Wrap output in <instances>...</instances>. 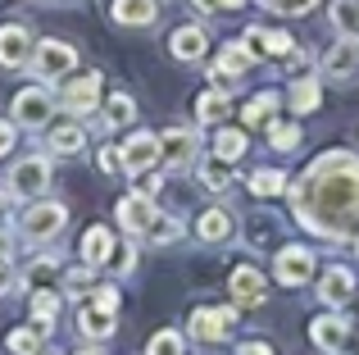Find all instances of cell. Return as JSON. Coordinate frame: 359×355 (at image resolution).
Here are the masks:
<instances>
[{"mask_svg":"<svg viewBox=\"0 0 359 355\" xmlns=\"http://www.w3.org/2000/svg\"><path fill=\"white\" fill-rule=\"evenodd\" d=\"M291 210L309 232L341 241L359 223V160L351 151H327L291 187Z\"/></svg>","mask_w":359,"mask_h":355,"instance_id":"1","label":"cell"},{"mask_svg":"<svg viewBox=\"0 0 359 355\" xmlns=\"http://www.w3.org/2000/svg\"><path fill=\"white\" fill-rule=\"evenodd\" d=\"M118 328V292L114 287H96L87 292V301L78 305V333L91 342H105Z\"/></svg>","mask_w":359,"mask_h":355,"instance_id":"2","label":"cell"},{"mask_svg":"<svg viewBox=\"0 0 359 355\" xmlns=\"http://www.w3.org/2000/svg\"><path fill=\"white\" fill-rule=\"evenodd\" d=\"M78 69V46L60 41V36H41L32 46V73L41 82H55V78H69Z\"/></svg>","mask_w":359,"mask_h":355,"instance_id":"3","label":"cell"},{"mask_svg":"<svg viewBox=\"0 0 359 355\" xmlns=\"http://www.w3.org/2000/svg\"><path fill=\"white\" fill-rule=\"evenodd\" d=\"M64 223H69V210H64L60 201H46V196H36V201L23 210L18 228H23V237H27V241H55Z\"/></svg>","mask_w":359,"mask_h":355,"instance_id":"4","label":"cell"},{"mask_svg":"<svg viewBox=\"0 0 359 355\" xmlns=\"http://www.w3.org/2000/svg\"><path fill=\"white\" fill-rule=\"evenodd\" d=\"M5 187L18 201H36L41 192H50V160H46V155H23V160H14Z\"/></svg>","mask_w":359,"mask_h":355,"instance_id":"5","label":"cell"},{"mask_svg":"<svg viewBox=\"0 0 359 355\" xmlns=\"http://www.w3.org/2000/svg\"><path fill=\"white\" fill-rule=\"evenodd\" d=\"M314 250L309 246H282L278 260H273V278H278L282 287H305L309 278H314Z\"/></svg>","mask_w":359,"mask_h":355,"instance_id":"6","label":"cell"},{"mask_svg":"<svg viewBox=\"0 0 359 355\" xmlns=\"http://www.w3.org/2000/svg\"><path fill=\"white\" fill-rule=\"evenodd\" d=\"M232 323H237V310L232 305H201V310L187 319V333H191L196 342H223L232 333Z\"/></svg>","mask_w":359,"mask_h":355,"instance_id":"7","label":"cell"},{"mask_svg":"<svg viewBox=\"0 0 359 355\" xmlns=\"http://www.w3.org/2000/svg\"><path fill=\"white\" fill-rule=\"evenodd\" d=\"M50 114H55V100H50V91H46V87H23L14 96V105H9V119L23 123V128H41Z\"/></svg>","mask_w":359,"mask_h":355,"instance_id":"8","label":"cell"},{"mask_svg":"<svg viewBox=\"0 0 359 355\" xmlns=\"http://www.w3.org/2000/svg\"><path fill=\"white\" fill-rule=\"evenodd\" d=\"M309 337L327 355H351V323H346L341 314H318V319L309 323Z\"/></svg>","mask_w":359,"mask_h":355,"instance_id":"9","label":"cell"},{"mask_svg":"<svg viewBox=\"0 0 359 355\" xmlns=\"http://www.w3.org/2000/svg\"><path fill=\"white\" fill-rule=\"evenodd\" d=\"M118 228L123 232H132V237H146V228H150V219H155V196H146V192H128L118 201Z\"/></svg>","mask_w":359,"mask_h":355,"instance_id":"10","label":"cell"},{"mask_svg":"<svg viewBox=\"0 0 359 355\" xmlns=\"http://www.w3.org/2000/svg\"><path fill=\"white\" fill-rule=\"evenodd\" d=\"M323 78L327 82H355L359 78V41L355 36H341V41L323 55Z\"/></svg>","mask_w":359,"mask_h":355,"instance_id":"11","label":"cell"},{"mask_svg":"<svg viewBox=\"0 0 359 355\" xmlns=\"http://www.w3.org/2000/svg\"><path fill=\"white\" fill-rule=\"evenodd\" d=\"M118 155H123V173H150L159 164V137L132 133L128 142L118 146Z\"/></svg>","mask_w":359,"mask_h":355,"instance_id":"12","label":"cell"},{"mask_svg":"<svg viewBox=\"0 0 359 355\" xmlns=\"http://www.w3.org/2000/svg\"><path fill=\"white\" fill-rule=\"evenodd\" d=\"M32 32L23 23H0V69H23L32 60Z\"/></svg>","mask_w":359,"mask_h":355,"instance_id":"13","label":"cell"},{"mask_svg":"<svg viewBox=\"0 0 359 355\" xmlns=\"http://www.w3.org/2000/svg\"><path fill=\"white\" fill-rule=\"evenodd\" d=\"M64 109H69L73 119H87L91 109L100 105V73H82L78 82H64Z\"/></svg>","mask_w":359,"mask_h":355,"instance_id":"14","label":"cell"},{"mask_svg":"<svg viewBox=\"0 0 359 355\" xmlns=\"http://www.w3.org/2000/svg\"><path fill=\"white\" fill-rule=\"evenodd\" d=\"M228 292H232V301H237V305H264L269 283H264V274H259L255 264H241V269H232Z\"/></svg>","mask_w":359,"mask_h":355,"instance_id":"15","label":"cell"},{"mask_svg":"<svg viewBox=\"0 0 359 355\" xmlns=\"http://www.w3.org/2000/svg\"><path fill=\"white\" fill-rule=\"evenodd\" d=\"M196 237H201L205 246H223V241L237 237V219H232L228 210H219V205H214V210H205L201 219H196Z\"/></svg>","mask_w":359,"mask_h":355,"instance_id":"16","label":"cell"},{"mask_svg":"<svg viewBox=\"0 0 359 355\" xmlns=\"http://www.w3.org/2000/svg\"><path fill=\"white\" fill-rule=\"evenodd\" d=\"M159 160L173 164V169H187V164L196 160V133H187V128H168V133L159 137Z\"/></svg>","mask_w":359,"mask_h":355,"instance_id":"17","label":"cell"},{"mask_svg":"<svg viewBox=\"0 0 359 355\" xmlns=\"http://www.w3.org/2000/svg\"><path fill=\"white\" fill-rule=\"evenodd\" d=\"M205 46H210V36H205V27H196V23H182L173 36H168V51H173V60H182V64L205 60Z\"/></svg>","mask_w":359,"mask_h":355,"instance_id":"18","label":"cell"},{"mask_svg":"<svg viewBox=\"0 0 359 355\" xmlns=\"http://www.w3.org/2000/svg\"><path fill=\"white\" fill-rule=\"evenodd\" d=\"M351 296H355V274H351V269L332 264L323 278H318V301H323V305H332V310H337V305H346Z\"/></svg>","mask_w":359,"mask_h":355,"instance_id":"19","label":"cell"},{"mask_svg":"<svg viewBox=\"0 0 359 355\" xmlns=\"http://www.w3.org/2000/svg\"><path fill=\"white\" fill-rule=\"evenodd\" d=\"M82 146H87V128H82L78 119L55 123L50 133H46V151L50 155H82Z\"/></svg>","mask_w":359,"mask_h":355,"instance_id":"20","label":"cell"},{"mask_svg":"<svg viewBox=\"0 0 359 355\" xmlns=\"http://www.w3.org/2000/svg\"><path fill=\"white\" fill-rule=\"evenodd\" d=\"M109 18H114L118 27H150L159 18V5L155 0H114V5H109Z\"/></svg>","mask_w":359,"mask_h":355,"instance_id":"21","label":"cell"},{"mask_svg":"<svg viewBox=\"0 0 359 355\" xmlns=\"http://www.w3.org/2000/svg\"><path fill=\"white\" fill-rule=\"evenodd\" d=\"M109 250H114V228H105V223L87 228V237H82V264H87V269H100L109 260Z\"/></svg>","mask_w":359,"mask_h":355,"instance_id":"22","label":"cell"},{"mask_svg":"<svg viewBox=\"0 0 359 355\" xmlns=\"http://www.w3.org/2000/svg\"><path fill=\"white\" fill-rule=\"evenodd\" d=\"M245 46H250V55H273V60H278V55H287L291 46V36L287 32H269V27H250V32H245Z\"/></svg>","mask_w":359,"mask_h":355,"instance_id":"23","label":"cell"},{"mask_svg":"<svg viewBox=\"0 0 359 355\" xmlns=\"http://www.w3.org/2000/svg\"><path fill=\"white\" fill-rule=\"evenodd\" d=\"M250 64H255L250 46H245V41H232V46H223L219 64H214V78H237V73H245Z\"/></svg>","mask_w":359,"mask_h":355,"instance_id":"24","label":"cell"},{"mask_svg":"<svg viewBox=\"0 0 359 355\" xmlns=\"http://www.w3.org/2000/svg\"><path fill=\"white\" fill-rule=\"evenodd\" d=\"M214 155L228 160V164H237L245 155V133L241 128H219V133H214Z\"/></svg>","mask_w":359,"mask_h":355,"instance_id":"25","label":"cell"},{"mask_svg":"<svg viewBox=\"0 0 359 355\" xmlns=\"http://www.w3.org/2000/svg\"><path fill=\"white\" fill-rule=\"evenodd\" d=\"M332 27L359 41V0H332Z\"/></svg>","mask_w":359,"mask_h":355,"instance_id":"26","label":"cell"},{"mask_svg":"<svg viewBox=\"0 0 359 355\" xmlns=\"http://www.w3.org/2000/svg\"><path fill=\"white\" fill-rule=\"evenodd\" d=\"M269 146L273 151H296L300 146V123H291V119H269Z\"/></svg>","mask_w":359,"mask_h":355,"instance_id":"27","label":"cell"},{"mask_svg":"<svg viewBox=\"0 0 359 355\" xmlns=\"http://www.w3.org/2000/svg\"><path fill=\"white\" fill-rule=\"evenodd\" d=\"M318 100H323V87H318L314 78H296V87H291V109H296V114H309V109H318Z\"/></svg>","mask_w":359,"mask_h":355,"instance_id":"28","label":"cell"},{"mask_svg":"<svg viewBox=\"0 0 359 355\" xmlns=\"http://www.w3.org/2000/svg\"><path fill=\"white\" fill-rule=\"evenodd\" d=\"M223 114H228V91H223V87L205 91V96L196 100V119H201V123H219Z\"/></svg>","mask_w":359,"mask_h":355,"instance_id":"29","label":"cell"},{"mask_svg":"<svg viewBox=\"0 0 359 355\" xmlns=\"http://www.w3.org/2000/svg\"><path fill=\"white\" fill-rule=\"evenodd\" d=\"M132 119H137V100H132L128 91H114V96L105 100V123L123 128V123H132Z\"/></svg>","mask_w":359,"mask_h":355,"instance_id":"30","label":"cell"},{"mask_svg":"<svg viewBox=\"0 0 359 355\" xmlns=\"http://www.w3.org/2000/svg\"><path fill=\"white\" fill-rule=\"evenodd\" d=\"M146 237H150V246H168V241L182 237V223H177L173 214H155L150 228H146Z\"/></svg>","mask_w":359,"mask_h":355,"instance_id":"31","label":"cell"},{"mask_svg":"<svg viewBox=\"0 0 359 355\" xmlns=\"http://www.w3.org/2000/svg\"><path fill=\"white\" fill-rule=\"evenodd\" d=\"M273 109H278V96H273V91H259L255 100H245L241 119H245L250 128H259V123H269V119H273Z\"/></svg>","mask_w":359,"mask_h":355,"instance_id":"32","label":"cell"},{"mask_svg":"<svg viewBox=\"0 0 359 355\" xmlns=\"http://www.w3.org/2000/svg\"><path fill=\"white\" fill-rule=\"evenodd\" d=\"M55 314H60V296H55V292H32V319H36V328L50 333Z\"/></svg>","mask_w":359,"mask_h":355,"instance_id":"33","label":"cell"},{"mask_svg":"<svg viewBox=\"0 0 359 355\" xmlns=\"http://www.w3.org/2000/svg\"><path fill=\"white\" fill-rule=\"evenodd\" d=\"M41 337H46L41 328H14L5 337V347L14 351V355H41Z\"/></svg>","mask_w":359,"mask_h":355,"instance_id":"34","label":"cell"},{"mask_svg":"<svg viewBox=\"0 0 359 355\" xmlns=\"http://www.w3.org/2000/svg\"><path fill=\"white\" fill-rule=\"evenodd\" d=\"M250 192H255V196H282V192H287V173H282V169H259V173H250Z\"/></svg>","mask_w":359,"mask_h":355,"instance_id":"35","label":"cell"},{"mask_svg":"<svg viewBox=\"0 0 359 355\" xmlns=\"http://www.w3.org/2000/svg\"><path fill=\"white\" fill-rule=\"evenodd\" d=\"M146 355H187V337L177 328H164V333H155V337H150Z\"/></svg>","mask_w":359,"mask_h":355,"instance_id":"36","label":"cell"},{"mask_svg":"<svg viewBox=\"0 0 359 355\" xmlns=\"http://www.w3.org/2000/svg\"><path fill=\"white\" fill-rule=\"evenodd\" d=\"M228 178H232V164L219 160V155H210V160L201 164V182L210 187V192H223V187H228Z\"/></svg>","mask_w":359,"mask_h":355,"instance_id":"37","label":"cell"},{"mask_svg":"<svg viewBox=\"0 0 359 355\" xmlns=\"http://www.w3.org/2000/svg\"><path fill=\"white\" fill-rule=\"evenodd\" d=\"M105 264H114L118 274H132V269H137V246H128V241H118L114 250H109V260Z\"/></svg>","mask_w":359,"mask_h":355,"instance_id":"38","label":"cell"},{"mask_svg":"<svg viewBox=\"0 0 359 355\" xmlns=\"http://www.w3.org/2000/svg\"><path fill=\"white\" fill-rule=\"evenodd\" d=\"M269 9H278V14H305V9H314L318 0H264Z\"/></svg>","mask_w":359,"mask_h":355,"instance_id":"39","label":"cell"},{"mask_svg":"<svg viewBox=\"0 0 359 355\" xmlns=\"http://www.w3.org/2000/svg\"><path fill=\"white\" fill-rule=\"evenodd\" d=\"M96 169H100V173H118V169H123V155L114 151V146H105V151L96 155Z\"/></svg>","mask_w":359,"mask_h":355,"instance_id":"40","label":"cell"},{"mask_svg":"<svg viewBox=\"0 0 359 355\" xmlns=\"http://www.w3.org/2000/svg\"><path fill=\"white\" fill-rule=\"evenodd\" d=\"M64 283H69L73 292H87V287H91V269H87V264H82V269H73V274L64 278Z\"/></svg>","mask_w":359,"mask_h":355,"instance_id":"41","label":"cell"},{"mask_svg":"<svg viewBox=\"0 0 359 355\" xmlns=\"http://www.w3.org/2000/svg\"><path fill=\"white\" fill-rule=\"evenodd\" d=\"M9 151H14V123L0 119V155H9Z\"/></svg>","mask_w":359,"mask_h":355,"instance_id":"42","label":"cell"},{"mask_svg":"<svg viewBox=\"0 0 359 355\" xmlns=\"http://www.w3.org/2000/svg\"><path fill=\"white\" fill-rule=\"evenodd\" d=\"M237 355H273V347H269V342H241Z\"/></svg>","mask_w":359,"mask_h":355,"instance_id":"43","label":"cell"},{"mask_svg":"<svg viewBox=\"0 0 359 355\" xmlns=\"http://www.w3.org/2000/svg\"><path fill=\"white\" fill-rule=\"evenodd\" d=\"M14 201H18V196H14V192H9V187H0V223H5V219H9V205H14Z\"/></svg>","mask_w":359,"mask_h":355,"instance_id":"44","label":"cell"},{"mask_svg":"<svg viewBox=\"0 0 359 355\" xmlns=\"http://www.w3.org/2000/svg\"><path fill=\"white\" fill-rule=\"evenodd\" d=\"M9 255H14V241H9V232L0 228V264H9Z\"/></svg>","mask_w":359,"mask_h":355,"instance_id":"45","label":"cell"},{"mask_svg":"<svg viewBox=\"0 0 359 355\" xmlns=\"http://www.w3.org/2000/svg\"><path fill=\"white\" fill-rule=\"evenodd\" d=\"M196 9H201V14H219L223 0H196Z\"/></svg>","mask_w":359,"mask_h":355,"instance_id":"46","label":"cell"},{"mask_svg":"<svg viewBox=\"0 0 359 355\" xmlns=\"http://www.w3.org/2000/svg\"><path fill=\"white\" fill-rule=\"evenodd\" d=\"M9 283H14V274H9V264H0V296L9 292Z\"/></svg>","mask_w":359,"mask_h":355,"instance_id":"47","label":"cell"},{"mask_svg":"<svg viewBox=\"0 0 359 355\" xmlns=\"http://www.w3.org/2000/svg\"><path fill=\"white\" fill-rule=\"evenodd\" d=\"M245 5V0H223V9H241Z\"/></svg>","mask_w":359,"mask_h":355,"instance_id":"48","label":"cell"},{"mask_svg":"<svg viewBox=\"0 0 359 355\" xmlns=\"http://www.w3.org/2000/svg\"><path fill=\"white\" fill-rule=\"evenodd\" d=\"M78 355H105V351H96V347H91V351H78Z\"/></svg>","mask_w":359,"mask_h":355,"instance_id":"49","label":"cell"},{"mask_svg":"<svg viewBox=\"0 0 359 355\" xmlns=\"http://www.w3.org/2000/svg\"><path fill=\"white\" fill-rule=\"evenodd\" d=\"M355 255H359V241H355Z\"/></svg>","mask_w":359,"mask_h":355,"instance_id":"50","label":"cell"}]
</instances>
